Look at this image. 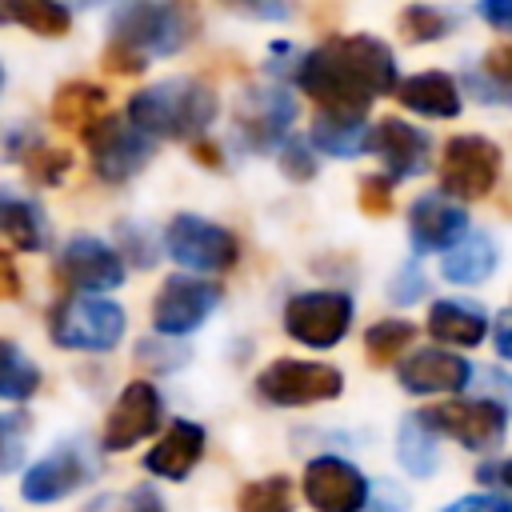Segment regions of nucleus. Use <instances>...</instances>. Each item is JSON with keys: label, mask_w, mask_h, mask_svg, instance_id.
Masks as SVG:
<instances>
[{"label": "nucleus", "mask_w": 512, "mask_h": 512, "mask_svg": "<svg viewBox=\"0 0 512 512\" xmlns=\"http://www.w3.org/2000/svg\"><path fill=\"white\" fill-rule=\"evenodd\" d=\"M0 236L20 252H44L48 248L44 208L16 188H0Z\"/></svg>", "instance_id": "b1692460"}, {"label": "nucleus", "mask_w": 512, "mask_h": 512, "mask_svg": "<svg viewBox=\"0 0 512 512\" xmlns=\"http://www.w3.org/2000/svg\"><path fill=\"white\" fill-rule=\"evenodd\" d=\"M396 380L412 396H456L476 380V364H468L460 352L448 348H416L400 360Z\"/></svg>", "instance_id": "a211bd4d"}, {"label": "nucleus", "mask_w": 512, "mask_h": 512, "mask_svg": "<svg viewBox=\"0 0 512 512\" xmlns=\"http://www.w3.org/2000/svg\"><path fill=\"white\" fill-rule=\"evenodd\" d=\"M396 460L408 476L424 480L436 472L440 464V452H436V432L424 424L420 412H408L400 424H396Z\"/></svg>", "instance_id": "bb28decb"}, {"label": "nucleus", "mask_w": 512, "mask_h": 512, "mask_svg": "<svg viewBox=\"0 0 512 512\" xmlns=\"http://www.w3.org/2000/svg\"><path fill=\"white\" fill-rule=\"evenodd\" d=\"M360 208L368 216H388L392 212V180L384 172L360 180Z\"/></svg>", "instance_id": "4c0bfd02"}, {"label": "nucleus", "mask_w": 512, "mask_h": 512, "mask_svg": "<svg viewBox=\"0 0 512 512\" xmlns=\"http://www.w3.org/2000/svg\"><path fill=\"white\" fill-rule=\"evenodd\" d=\"M424 328L432 336L436 348H448V352H464V348H476L488 340V328H492V316L476 304V300H456V296H440L428 304V316H424Z\"/></svg>", "instance_id": "aec40b11"}, {"label": "nucleus", "mask_w": 512, "mask_h": 512, "mask_svg": "<svg viewBox=\"0 0 512 512\" xmlns=\"http://www.w3.org/2000/svg\"><path fill=\"white\" fill-rule=\"evenodd\" d=\"M128 332V312L92 292H72L60 304H52L48 336L56 348L68 352H112Z\"/></svg>", "instance_id": "20e7f679"}, {"label": "nucleus", "mask_w": 512, "mask_h": 512, "mask_svg": "<svg viewBox=\"0 0 512 512\" xmlns=\"http://www.w3.org/2000/svg\"><path fill=\"white\" fill-rule=\"evenodd\" d=\"M476 16H480L488 28L512 32V0H476Z\"/></svg>", "instance_id": "37998d69"}, {"label": "nucleus", "mask_w": 512, "mask_h": 512, "mask_svg": "<svg viewBox=\"0 0 512 512\" xmlns=\"http://www.w3.org/2000/svg\"><path fill=\"white\" fill-rule=\"evenodd\" d=\"M224 4H244L260 20H284V0H224Z\"/></svg>", "instance_id": "de8ad7c7"}, {"label": "nucleus", "mask_w": 512, "mask_h": 512, "mask_svg": "<svg viewBox=\"0 0 512 512\" xmlns=\"http://www.w3.org/2000/svg\"><path fill=\"white\" fill-rule=\"evenodd\" d=\"M220 304V288L208 276H168L152 296V328L164 340L192 336Z\"/></svg>", "instance_id": "f8f14e48"}, {"label": "nucleus", "mask_w": 512, "mask_h": 512, "mask_svg": "<svg viewBox=\"0 0 512 512\" xmlns=\"http://www.w3.org/2000/svg\"><path fill=\"white\" fill-rule=\"evenodd\" d=\"M412 344H416V324L404 320V316L376 320V324H368V332H364V356H368L376 368L400 364V356H404Z\"/></svg>", "instance_id": "cd10ccee"}, {"label": "nucleus", "mask_w": 512, "mask_h": 512, "mask_svg": "<svg viewBox=\"0 0 512 512\" xmlns=\"http://www.w3.org/2000/svg\"><path fill=\"white\" fill-rule=\"evenodd\" d=\"M360 512H408V492L392 480H372Z\"/></svg>", "instance_id": "ea45409f"}, {"label": "nucleus", "mask_w": 512, "mask_h": 512, "mask_svg": "<svg viewBox=\"0 0 512 512\" xmlns=\"http://www.w3.org/2000/svg\"><path fill=\"white\" fill-rule=\"evenodd\" d=\"M196 32V12L180 0H128L108 20L104 72L112 76H144V68L160 56L180 52Z\"/></svg>", "instance_id": "f03ea898"}, {"label": "nucleus", "mask_w": 512, "mask_h": 512, "mask_svg": "<svg viewBox=\"0 0 512 512\" xmlns=\"http://www.w3.org/2000/svg\"><path fill=\"white\" fill-rule=\"evenodd\" d=\"M32 436L28 412H0V476L24 464V448Z\"/></svg>", "instance_id": "72a5a7b5"}, {"label": "nucleus", "mask_w": 512, "mask_h": 512, "mask_svg": "<svg viewBox=\"0 0 512 512\" xmlns=\"http://www.w3.org/2000/svg\"><path fill=\"white\" fill-rule=\"evenodd\" d=\"M4 80H8V72H4V64H0V92H4Z\"/></svg>", "instance_id": "3c124183"}, {"label": "nucleus", "mask_w": 512, "mask_h": 512, "mask_svg": "<svg viewBox=\"0 0 512 512\" xmlns=\"http://www.w3.org/2000/svg\"><path fill=\"white\" fill-rule=\"evenodd\" d=\"M128 512H164V500L156 488H132L128 492Z\"/></svg>", "instance_id": "49530a36"}, {"label": "nucleus", "mask_w": 512, "mask_h": 512, "mask_svg": "<svg viewBox=\"0 0 512 512\" xmlns=\"http://www.w3.org/2000/svg\"><path fill=\"white\" fill-rule=\"evenodd\" d=\"M164 424V396L152 380H132L120 388L116 404L104 416V432H100V448L104 452H128L140 440H148L156 428Z\"/></svg>", "instance_id": "2eb2a0df"}, {"label": "nucleus", "mask_w": 512, "mask_h": 512, "mask_svg": "<svg viewBox=\"0 0 512 512\" xmlns=\"http://www.w3.org/2000/svg\"><path fill=\"white\" fill-rule=\"evenodd\" d=\"M276 164H280V172L292 180V184H308L312 176H316V152H312V144H304V140H284L280 148H276Z\"/></svg>", "instance_id": "c9c22d12"}, {"label": "nucleus", "mask_w": 512, "mask_h": 512, "mask_svg": "<svg viewBox=\"0 0 512 512\" xmlns=\"http://www.w3.org/2000/svg\"><path fill=\"white\" fill-rule=\"evenodd\" d=\"M488 336L496 340V352H500L504 360H512V308H508V312H500V316L492 320Z\"/></svg>", "instance_id": "a18cd8bd"}, {"label": "nucleus", "mask_w": 512, "mask_h": 512, "mask_svg": "<svg viewBox=\"0 0 512 512\" xmlns=\"http://www.w3.org/2000/svg\"><path fill=\"white\" fill-rule=\"evenodd\" d=\"M8 20L24 24L36 36H64L72 28V12L60 0H0Z\"/></svg>", "instance_id": "c756f323"}, {"label": "nucleus", "mask_w": 512, "mask_h": 512, "mask_svg": "<svg viewBox=\"0 0 512 512\" xmlns=\"http://www.w3.org/2000/svg\"><path fill=\"white\" fill-rule=\"evenodd\" d=\"M40 368L24 356V348H16L12 340L0 336V400H32L40 392Z\"/></svg>", "instance_id": "c85d7f7f"}, {"label": "nucleus", "mask_w": 512, "mask_h": 512, "mask_svg": "<svg viewBox=\"0 0 512 512\" xmlns=\"http://www.w3.org/2000/svg\"><path fill=\"white\" fill-rule=\"evenodd\" d=\"M80 4H104V0H80Z\"/></svg>", "instance_id": "864d4df0"}, {"label": "nucleus", "mask_w": 512, "mask_h": 512, "mask_svg": "<svg viewBox=\"0 0 512 512\" xmlns=\"http://www.w3.org/2000/svg\"><path fill=\"white\" fill-rule=\"evenodd\" d=\"M20 272H16V260H12V252H4L0 248V304L4 300H16L20 296Z\"/></svg>", "instance_id": "c03bdc74"}, {"label": "nucleus", "mask_w": 512, "mask_h": 512, "mask_svg": "<svg viewBox=\"0 0 512 512\" xmlns=\"http://www.w3.org/2000/svg\"><path fill=\"white\" fill-rule=\"evenodd\" d=\"M296 508V488L288 476H260L248 480L236 492V512H292Z\"/></svg>", "instance_id": "7c9ffc66"}, {"label": "nucleus", "mask_w": 512, "mask_h": 512, "mask_svg": "<svg viewBox=\"0 0 512 512\" xmlns=\"http://www.w3.org/2000/svg\"><path fill=\"white\" fill-rule=\"evenodd\" d=\"M116 236H120L116 252H120V260H124V268H128V264H132V268H152V264H156L160 244L148 236V228H140V224H120Z\"/></svg>", "instance_id": "f704fd0d"}, {"label": "nucleus", "mask_w": 512, "mask_h": 512, "mask_svg": "<svg viewBox=\"0 0 512 512\" xmlns=\"http://www.w3.org/2000/svg\"><path fill=\"white\" fill-rule=\"evenodd\" d=\"M440 512H512V496H504V492H472V496H460V500L444 504Z\"/></svg>", "instance_id": "a19ab883"}, {"label": "nucleus", "mask_w": 512, "mask_h": 512, "mask_svg": "<svg viewBox=\"0 0 512 512\" xmlns=\"http://www.w3.org/2000/svg\"><path fill=\"white\" fill-rule=\"evenodd\" d=\"M356 320V304L348 292H336V288H304V292H292L284 300V332L288 340L304 344V348H336L348 328Z\"/></svg>", "instance_id": "6e6552de"}, {"label": "nucleus", "mask_w": 512, "mask_h": 512, "mask_svg": "<svg viewBox=\"0 0 512 512\" xmlns=\"http://www.w3.org/2000/svg\"><path fill=\"white\" fill-rule=\"evenodd\" d=\"M480 480H488V484L512 492V460H504V464H496V468H480Z\"/></svg>", "instance_id": "09e8293b"}, {"label": "nucleus", "mask_w": 512, "mask_h": 512, "mask_svg": "<svg viewBox=\"0 0 512 512\" xmlns=\"http://www.w3.org/2000/svg\"><path fill=\"white\" fill-rule=\"evenodd\" d=\"M420 416H424V424L436 436H448V440L464 444L468 452H492L508 436V404L504 400H492V396L440 400V404L424 408Z\"/></svg>", "instance_id": "9d476101"}, {"label": "nucleus", "mask_w": 512, "mask_h": 512, "mask_svg": "<svg viewBox=\"0 0 512 512\" xmlns=\"http://www.w3.org/2000/svg\"><path fill=\"white\" fill-rule=\"evenodd\" d=\"M20 168H24L28 180H36V184H60V180L68 176V168H72V152L36 140V144L20 156Z\"/></svg>", "instance_id": "473e14b6"}, {"label": "nucleus", "mask_w": 512, "mask_h": 512, "mask_svg": "<svg viewBox=\"0 0 512 512\" xmlns=\"http://www.w3.org/2000/svg\"><path fill=\"white\" fill-rule=\"evenodd\" d=\"M292 124H296V100H292V92L280 88L276 80L248 88V92L236 100L232 128H236V136H240L252 152H272V148H280Z\"/></svg>", "instance_id": "ddd939ff"}, {"label": "nucleus", "mask_w": 512, "mask_h": 512, "mask_svg": "<svg viewBox=\"0 0 512 512\" xmlns=\"http://www.w3.org/2000/svg\"><path fill=\"white\" fill-rule=\"evenodd\" d=\"M84 144H88V164L104 184H128L156 152V144L140 128H132L124 116L112 112L84 132Z\"/></svg>", "instance_id": "9b49d317"}, {"label": "nucleus", "mask_w": 512, "mask_h": 512, "mask_svg": "<svg viewBox=\"0 0 512 512\" xmlns=\"http://www.w3.org/2000/svg\"><path fill=\"white\" fill-rule=\"evenodd\" d=\"M4 20H8V12H4V4H0V24H4Z\"/></svg>", "instance_id": "603ef678"}, {"label": "nucleus", "mask_w": 512, "mask_h": 512, "mask_svg": "<svg viewBox=\"0 0 512 512\" xmlns=\"http://www.w3.org/2000/svg\"><path fill=\"white\" fill-rule=\"evenodd\" d=\"M468 232V208L448 200L444 192H424L408 204V240L416 256L448 252Z\"/></svg>", "instance_id": "6ab92c4d"}, {"label": "nucleus", "mask_w": 512, "mask_h": 512, "mask_svg": "<svg viewBox=\"0 0 512 512\" xmlns=\"http://www.w3.org/2000/svg\"><path fill=\"white\" fill-rule=\"evenodd\" d=\"M496 264H500V248H496V240H492L488 232H480V228H468L464 240H456V244L444 252V260H440V276H444L448 284L472 288V284H484V280L496 272Z\"/></svg>", "instance_id": "5701e85b"}, {"label": "nucleus", "mask_w": 512, "mask_h": 512, "mask_svg": "<svg viewBox=\"0 0 512 512\" xmlns=\"http://www.w3.org/2000/svg\"><path fill=\"white\" fill-rule=\"evenodd\" d=\"M340 392H344V372L324 360L280 356L264 364L256 376V396L272 408H312L336 400Z\"/></svg>", "instance_id": "0eeeda50"}, {"label": "nucleus", "mask_w": 512, "mask_h": 512, "mask_svg": "<svg viewBox=\"0 0 512 512\" xmlns=\"http://www.w3.org/2000/svg\"><path fill=\"white\" fill-rule=\"evenodd\" d=\"M484 76H492L496 84H508L512 88V40L508 44H492L484 56H480V64H476Z\"/></svg>", "instance_id": "79ce46f5"}, {"label": "nucleus", "mask_w": 512, "mask_h": 512, "mask_svg": "<svg viewBox=\"0 0 512 512\" xmlns=\"http://www.w3.org/2000/svg\"><path fill=\"white\" fill-rule=\"evenodd\" d=\"M96 472H100V452L84 436H68L24 468L20 496L28 504H60L84 484H92Z\"/></svg>", "instance_id": "423d86ee"}, {"label": "nucleus", "mask_w": 512, "mask_h": 512, "mask_svg": "<svg viewBox=\"0 0 512 512\" xmlns=\"http://www.w3.org/2000/svg\"><path fill=\"white\" fill-rule=\"evenodd\" d=\"M500 168H504L500 144H492V140L480 136V132L452 136V140H444V148H440V192H444L448 200H456V204L484 200V196L496 188Z\"/></svg>", "instance_id": "1a4fd4ad"}, {"label": "nucleus", "mask_w": 512, "mask_h": 512, "mask_svg": "<svg viewBox=\"0 0 512 512\" xmlns=\"http://www.w3.org/2000/svg\"><path fill=\"white\" fill-rule=\"evenodd\" d=\"M368 484L372 480L360 472V464L336 452L312 456L300 476V492L312 512H360L368 500Z\"/></svg>", "instance_id": "4468645a"}, {"label": "nucleus", "mask_w": 512, "mask_h": 512, "mask_svg": "<svg viewBox=\"0 0 512 512\" xmlns=\"http://www.w3.org/2000/svg\"><path fill=\"white\" fill-rule=\"evenodd\" d=\"M292 80L320 112L364 116L380 96L396 92L400 64H396V52L380 36L352 32V36H332L300 52Z\"/></svg>", "instance_id": "f257e3e1"}, {"label": "nucleus", "mask_w": 512, "mask_h": 512, "mask_svg": "<svg viewBox=\"0 0 512 512\" xmlns=\"http://www.w3.org/2000/svg\"><path fill=\"white\" fill-rule=\"evenodd\" d=\"M220 112V96L212 84L196 76H168L136 88L128 96L124 120L140 128L148 140H200Z\"/></svg>", "instance_id": "7ed1b4c3"}, {"label": "nucleus", "mask_w": 512, "mask_h": 512, "mask_svg": "<svg viewBox=\"0 0 512 512\" xmlns=\"http://www.w3.org/2000/svg\"><path fill=\"white\" fill-rule=\"evenodd\" d=\"M464 92H472L480 104L512 108V88H508V84H496V80H492V76H484L480 68H468V72H464Z\"/></svg>", "instance_id": "58836bf2"}, {"label": "nucleus", "mask_w": 512, "mask_h": 512, "mask_svg": "<svg viewBox=\"0 0 512 512\" xmlns=\"http://www.w3.org/2000/svg\"><path fill=\"white\" fill-rule=\"evenodd\" d=\"M408 112L424 116V120H452L460 116L464 108V96H460V84L440 72V68H424V72H412V76H400L396 92H392Z\"/></svg>", "instance_id": "4be33fe9"}, {"label": "nucleus", "mask_w": 512, "mask_h": 512, "mask_svg": "<svg viewBox=\"0 0 512 512\" xmlns=\"http://www.w3.org/2000/svg\"><path fill=\"white\" fill-rule=\"evenodd\" d=\"M308 144H312V152H324V156H336V160H352V156L368 152V116L316 112L312 128H308Z\"/></svg>", "instance_id": "393cba45"}, {"label": "nucleus", "mask_w": 512, "mask_h": 512, "mask_svg": "<svg viewBox=\"0 0 512 512\" xmlns=\"http://www.w3.org/2000/svg\"><path fill=\"white\" fill-rule=\"evenodd\" d=\"M108 116V92L100 84H88V80H68L56 88L52 96V120L72 132V136H84L88 128H96L100 120Z\"/></svg>", "instance_id": "a878e982"}, {"label": "nucleus", "mask_w": 512, "mask_h": 512, "mask_svg": "<svg viewBox=\"0 0 512 512\" xmlns=\"http://www.w3.org/2000/svg\"><path fill=\"white\" fill-rule=\"evenodd\" d=\"M396 28H400V36H404L408 44H428V40H444V36L456 28V20H452V12H444V8L408 4V8L400 12Z\"/></svg>", "instance_id": "2f4dec72"}, {"label": "nucleus", "mask_w": 512, "mask_h": 512, "mask_svg": "<svg viewBox=\"0 0 512 512\" xmlns=\"http://www.w3.org/2000/svg\"><path fill=\"white\" fill-rule=\"evenodd\" d=\"M160 248L188 272H232L236 260H240V236L208 216H196V212H176L168 224H164V236H160Z\"/></svg>", "instance_id": "39448f33"}, {"label": "nucleus", "mask_w": 512, "mask_h": 512, "mask_svg": "<svg viewBox=\"0 0 512 512\" xmlns=\"http://www.w3.org/2000/svg\"><path fill=\"white\" fill-rule=\"evenodd\" d=\"M56 272H60V280H64L72 292H92V296H104V292L120 288L124 276H128L120 252H116L108 240L88 236V232H84V236H72V240L60 248Z\"/></svg>", "instance_id": "dca6fc26"}, {"label": "nucleus", "mask_w": 512, "mask_h": 512, "mask_svg": "<svg viewBox=\"0 0 512 512\" xmlns=\"http://www.w3.org/2000/svg\"><path fill=\"white\" fill-rule=\"evenodd\" d=\"M368 152L384 164V176L396 180H412L424 176L432 164V136L400 116H384L368 128Z\"/></svg>", "instance_id": "f3484780"}, {"label": "nucleus", "mask_w": 512, "mask_h": 512, "mask_svg": "<svg viewBox=\"0 0 512 512\" xmlns=\"http://www.w3.org/2000/svg\"><path fill=\"white\" fill-rule=\"evenodd\" d=\"M204 448H208V432L196 420H172L164 436L144 452V472H152L156 480H172V484L188 480Z\"/></svg>", "instance_id": "412c9836"}, {"label": "nucleus", "mask_w": 512, "mask_h": 512, "mask_svg": "<svg viewBox=\"0 0 512 512\" xmlns=\"http://www.w3.org/2000/svg\"><path fill=\"white\" fill-rule=\"evenodd\" d=\"M424 288H428V280H424L420 264H416V260H404V264L392 272V280H388V300L404 308V304H416V300L424 296Z\"/></svg>", "instance_id": "e433bc0d"}, {"label": "nucleus", "mask_w": 512, "mask_h": 512, "mask_svg": "<svg viewBox=\"0 0 512 512\" xmlns=\"http://www.w3.org/2000/svg\"><path fill=\"white\" fill-rule=\"evenodd\" d=\"M192 156H196L200 164H220V152H216L208 140H192Z\"/></svg>", "instance_id": "8fccbe9b"}]
</instances>
